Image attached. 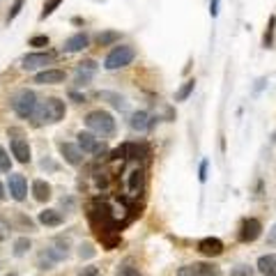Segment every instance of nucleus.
<instances>
[{"label": "nucleus", "instance_id": "4be33fe9", "mask_svg": "<svg viewBox=\"0 0 276 276\" xmlns=\"http://www.w3.org/2000/svg\"><path fill=\"white\" fill-rule=\"evenodd\" d=\"M274 30H276V16L272 14V16H270V26H267V30H265V39H263V44L267 48H272V44H274Z\"/></svg>", "mask_w": 276, "mask_h": 276}, {"label": "nucleus", "instance_id": "58836bf2", "mask_svg": "<svg viewBox=\"0 0 276 276\" xmlns=\"http://www.w3.org/2000/svg\"><path fill=\"white\" fill-rule=\"evenodd\" d=\"M2 198H5V187L0 184V200H2Z\"/></svg>", "mask_w": 276, "mask_h": 276}, {"label": "nucleus", "instance_id": "cd10ccee", "mask_svg": "<svg viewBox=\"0 0 276 276\" xmlns=\"http://www.w3.org/2000/svg\"><path fill=\"white\" fill-rule=\"evenodd\" d=\"M23 5H26V0H14L12 9H9V14H7V21H14L16 16L21 14V9H23Z\"/></svg>", "mask_w": 276, "mask_h": 276}, {"label": "nucleus", "instance_id": "7ed1b4c3", "mask_svg": "<svg viewBox=\"0 0 276 276\" xmlns=\"http://www.w3.org/2000/svg\"><path fill=\"white\" fill-rule=\"evenodd\" d=\"M85 127L97 136H113L115 134V120L106 111H92L85 118Z\"/></svg>", "mask_w": 276, "mask_h": 276}, {"label": "nucleus", "instance_id": "a878e982", "mask_svg": "<svg viewBox=\"0 0 276 276\" xmlns=\"http://www.w3.org/2000/svg\"><path fill=\"white\" fill-rule=\"evenodd\" d=\"M115 276H141V272L136 270L134 265H120V267H118V274Z\"/></svg>", "mask_w": 276, "mask_h": 276}, {"label": "nucleus", "instance_id": "4468645a", "mask_svg": "<svg viewBox=\"0 0 276 276\" xmlns=\"http://www.w3.org/2000/svg\"><path fill=\"white\" fill-rule=\"evenodd\" d=\"M129 124H131V129H134V131L143 134V131H150V129H152V118H150L148 111H136V113L131 115Z\"/></svg>", "mask_w": 276, "mask_h": 276}, {"label": "nucleus", "instance_id": "39448f33", "mask_svg": "<svg viewBox=\"0 0 276 276\" xmlns=\"http://www.w3.org/2000/svg\"><path fill=\"white\" fill-rule=\"evenodd\" d=\"M260 235H263V223L258 219H244L242 226H239V233H237V239L242 244H251Z\"/></svg>", "mask_w": 276, "mask_h": 276}, {"label": "nucleus", "instance_id": "c9c22d12", "mask_svg": "<svg viewBox=\"0 0 276 276\" xmlns=\"http://www.w3.org/2000/svg\"><path fill=\"white\" fill-rule=\"evenodd\" d=\"M219 2H221V0H212V2H209V14H212V16L219 14Z\"/></svg>", "mask_w": 276, "mask_h": 276}, {"label": "nucleus", "instance_id": "f8f14e48", "mask_svg": "<svg viewBox=\"0 0 276 276\" xmlns=\"http://www.w3.org/2000/svg\"><path fill=\"white\" fill-rule=\"evenodd\" d=\"M90 46V37L85 33H76L72 35L65 44H62V51L65 53H79V51H83V48Z\"/></svg>", "mask_w": 276, "mask_h": 276}, {"label": "nucleus", "instance_id": "20e7f679", "mask_svg": "<svg viewBox=\"0 0 276 276\" xmlns=\"http://www.w3.org/2000/svg\"><path fill=\"white\" fill-rule=\"evenodd\" d=\"M136 58V48L131 44H122V46H115L111 53L106 55V60H104V67L108 72H115V69H122L131 65Z\"/></svg>", "mask_w": 276, "mask_h": 276}, {"label": "nucleus", "instance_id": "f257e3e1", "mask_svg": "<svg viewBox=\"0 0 276 276\" xmlns=\"http://www.w3.org/2000/svg\"><path fill=\"white\" fill-rule=\"evenodd\" d=\"M67 113V108H65V101L58 99V97H48L44 99L37 106L33 115V124L35 127H41V124H55V122H60Z\"/></svg>", "mask_w": 276, "mask_h": 276}, {"label": "nucleus", "instance_id": "7c9ffc66", "mask_svg": "<svg viewBox=\"0 0 276 276\" xmlns=\"http://www.w3.org/2000/svg\"><path fill=\"white\" fill-rule=\"evenodd\" d=\"M30 46H35V48L48 46V37L46 35H35V37H30Z\"/></svg>", "mask_w": 276, "mask_h": 276}, {"label": "nucleus", "instance_id": "2eb2a0df", "mask_svg": "<svg viewBox=\"0 0 276 276\" xmlns=\"http://www.w3.org/2000/svg\"><path fill=\"white\" fill-rule=\"evenodd\" d=\"M37 221H39L41 226L55 228V226H60V223L65 221V216H62V212H58V209H44V212H39Z\"/></svg>", "mask_w": 276, "mask_h": 276}, {"label": "nucleus", "instance_id": "b1692460", "mask_svg": "<svg viewBox=\"0 0 276 276\" xmlns=\"http://www.w3.org/2000/svg\"><path fill=\"white\" fill-rule=\"evenodd\" d=\"M28 249H30V239H28V237H21V239H16V242H14V256H16V258L26 256Z\"/></svg>", "mask_w": 276, "mask_h": 276}, {"label": "nucleus", "instance_id": "a211bd4d", "mask_svg": "<svg viewBox=\"0 0 276 276\" xmlns=\"http://www.w3.org/2000/svg\"><path fill=\"white\" fill-rule=\"evenodd\" d=\"M33 196H35V200L46 202L48 198H51V187H48L44 180H35L33 182Z\"/></svg>", "mask_w": 276, "mask_h": 276}, {"label": "nucleus", "instance_id": "0eeeda50", "mask_svg": "<svg viewBox=\"0 0 276 276\" xmlns=\"http://www.w3.org/2000/svg\"><path fill=\"white\" fill-rule=\"evenodd\" d=\"M53 60H55V53H53V51H41V53H30V55H26L21 67L30 72V69L46 67V65H51Z\"/></svg>", "mask_w": 276, "mask_h": 276}, {"label": "nucleus", "instance_id": "6ab92c4d", "mask_svg": "<svg viewBox=\"0 0 276 276\" xmlns=\"http://www.w3.org/2000/svg\"><path fill=\"white\" fill-rule=\"evenodd\" d=\"M143 184H145V173H143L141 168H136L129 173V191L131 194H138L143 189Z\"/></svg>", "mask_w": 276, "mask_h": 276}, {"label": "nucleus", "instance_id": "9b49d317", "mask_svg": "<svg viewBox=\"0 0 276 276\" xmlns=\"http://www.w3.org/2000/svg\"><path fill=\"white\" fill-rule=\"evenodd\" d=\"M198 251L207 258H216V256H221L223 253V242L221 239H216V237H205V239L198 242Z\"/></svg>", "mask_w": 276, "mask_h": 276}, {"label": "nucleus", "instance_id": "e433bc0d", "mask_svg": "<svg viewBox=\"0 0 276 276\" xmlns=\"http://www.w3.org/2000/svg\"><path fill=\"white\" fill-rule=\"evenodd\" d=\"M207 180V161L200 163V182H205Z\"/></svg>", "mask_w": 276, "mask_h": 276}, {"label": "nucleus", "instance_id": "72a5a7b5", "mask_svg": "<svg viewBox=\"0 0 276 276\" xmlns=\"http://www.w3.org/2000/svg\"><path fill=\"white\" fill-rule=\"evenodd\" d=\"M79 276H99V270L90 265V267H83V270L79 272Z\"/></svg>", "mask_w": 276, "mask_h": 276}, {"label": "nucleus", "instance_id": "5701e85b", "mask_svg": "<svg viewBox=\"0 0 276 276\" xmlns=\"http://www.w3.org/2000/svg\"><path fill=\"white\" fill-rule=\"evenodd\" d=\"M99 99H111V104H113L115 108H120V111L127 108V101L122 99V97H118V94H113V92H99Z\"/></svg>", "mask_w": 276, "mask_h": 276}, {"label": "nucleus", "instance_id": "423d86ee", "mask_svg": "<svg viewBox=\"0 0 276 276\" xmlns=\"http://www.w3.org/2000/svg\"><path fill=\"white\" fill-rule=\"evenodd\" d=\"M177 276H223L221 270L212 263H194V265H184L177 270Z\"/></svg>", "mask_w": 276, "mask_h": 276}, {"label": "nucleus", "instance_id": "a19ab883", "mask_svg": "<svg viewBox=\"0 0 276 276\" xmlns=\"http://www.w3.org/2000/svg\"><path fill=\"white\" fill-rule=\"evenodd\" d=\"M7 276H16V274H7Z\"/></svg>", "mask_w": 276, "mask_h": 276}, {"label": "nucleus", "instance_id": "393cba45", "mask_svg": "<svg viewBox=\"0 0 276 276\" xmlns=\"http://www.w3.org/2000/svg\"><path fill=\"white\" fill-rule=\"evenodd\" d=\"M230 276H256V270L249 265H237V267H233Z\"/></svg>", "mask_w": 276, "mask_h": 276}, {"label": "nucleus", "instance_id": "79ce46f5", "mask_svg": "<svg viewBox=\"0 0 276 276\" xmlns=\"http://www.w3.org/2000/svg\"><path fill=\"white\" fill-rule=\"evenodd\" d=\"M274 141H276V134H274Z\"/></svg>", "mask_w": 276, "mask_h": 276}, {"label": "nucleus", "instance_id": "473e14b6", "mask_svg": "<svg viewBox=\"0 0 276 276\" xmlns=\"http://www.w3.org/2000/svg\"><path fill=\"white\" fill-rule=\"evenodd\" d=\"M90 79H92V74H85V72H76V83H79V85H88Z\"/></svg>", "mask_w": 276, "mask_h": 276}, {"label": "nucleus", "instance_id": "f03ea898", "mask_svg": "<svg viewBox=\"0 0 276 276\" xmlns=\"http://www.w3.org/2000/svg\"><path fill=\"white\" fill-rule=\"evenodd\" d=\"M37 106H39V101H37V94L33 92V90H19V92L12 97V108L14 113L19 115V118H23V120H33L35 111H37Z\"/></svg>", "mask_w": 276, "mask_h": 276}, {"label": "nucleus", "instance_id": "ea45409f", "mask_svg": "<svg viewBox=\"0 0 276 276\" xmlns=\"http://www.w3.org/2000/svg\"><path fill=\"white\" fill-rule=\"evenodd\" d=\"M2 237H5V233H2V230H0V239H2Z\"/></svg>", "mask_w": 276, "mask_h": 276}, {"label": "nucleus", "instance_id": "9d476101", "mask_svg": "<svg viewBox=\"0 0 276 276\" xmlns=\"http://www.w3.org/2000/svg\"><path fill=\"white\" fill-rule=\"evenodd\" d=\"M65 79H67V72H62V69H44L35 76V83L37 85H58V83H65Z\"/></svg>", "mask_w": 276, "mask_h": 276}, {"label": "nucleus", "instance_id": "bb28decb", "mask_svg": "<svg viewBox=\"0 0 276 276\" xmlns=\"http://www.w3.org/2000/svg\"><path fill=\"white\" fill-rule=\"evenodd\" d=\"M60 2H62V0H48L46 5H44V9H41V19H46V16H51V14H53L55 9L60 7Z\"/></svg>", "mask_w": 276, "mask_h": 276}, {"label": "nucleus", "instance_id": "c756f323", "mask_svg": "<svg viewBox=\"0 0 276 276\" xmlns=\"http://www.w3.org/2000/svg\"><path fill=\"white\" fill-rule=\"evenodd\" d=\"M76 72L94 74V72H97V62H94V60H83V62H79V69H76Z\"/></svg>", "mask_w": 276, "mask_h": 276}, {"label": "nucleus", "instance_id": "f3484780", "mask_svg": "<svg viewBox=\"0 0 276 276\" xmlns=\"http://www.w3.org/2000/svg\"><path fill=\"white\" fill-rule=\"evenodd\" d=\"M76 138H79V148H81L83 152H97V148H99V143H97L92 131H81Z\"/></svg>", "mask_w": 276, "mask_h": 276}, {"label": "nucleus", "instance_id": "4c0bfd02", "mask_svg": "<svg viewBox=\"0 0 276 276\" xmlns=\"http://www.w3.org/2000/svg\"><path fill=\"white\" fill-rule=\"evenodd\" d=\"M69 97H72L74 101H79V104H81V101H85V97H83V94H79V92H74V90L69 92Z\"/></svg>", "mask_w": 276, "mask_h": 276}, {"label": "nucleus", "instance_id": "c85d7f7f", "mask_svg": "<svg viewBox=\"0 0 276 276\" xmlns=\"http://www.w3.org/2000/svg\"><path fill=\"white\" fill-rule=\"evenodd\" d=\"M9 168H12V161H9L5 148L0 145V170H2V173H9Z\"/></svg>", "mask_w": 276, "mask_h": 276}, {"label": "nucleus", "instance_id": "dca6fc26", "mask_svg": "<svg viewBox=\"0 0 276 276\" xmlns=\"http://www.w3.org/2000/svg\"><path fill=\"white\" fill-rule=\"evenodd\" d=\"M258 272L265 276H276V253L260 256V260H258Z\"/></svg>", "mask_w": 276, "mask_h": 276}, {"label": "nucleus", "instance_id": "aec40b11", "mask_svg": "<svg viewBox=\"0 0 276 276\" xmlns=\"http://www.w3.org/2000/svg\"><path fill=\"white\" fill-rule=\"evenodd\" d=\"M115 41H120V33H115V30H104V33L97 35V44L99 46H111Z\"/></svg>", "mask_w": 276, "mask_h": 276}, {"label": "nucleus", "instance_id": "6e6552de", "mask_svg": "<svg viewBox=\"0 0 276 276\" xmlns=\"http://www.w3.org/2000/svg\"><path fill=\"white\" fill-rule=\"evenodd\" d=\"M7 187H9V194H12L14 200H26V194H28V182L26 177L21 173H9V180H7Z\"/></svg>", "mask_w": 276, "mask_h": 276}, {"label": "nucleus", "instance_id": "412c9836", "mask_svg": "<svg viewBox=\"0 0 276 276\" xmlns=\"http://www.w3.org/2000/svg\"><path fill=\"white\" fill-rule=\"evenodd\" d=\"M194 88H196V81H194V79L184 81L182 85H180V90L175 92V101H187L189 97H191V92H194Z\"/></svg>", "mask_w": 276, "mask_h": 276}, {"label": "nucleus", "instance_id": "f704fd0d", "mask_svg": "<svg viewBox=\"0 0 276 276\" xmlns=\"http://www.w3.org/2000/svg\"><path fill=\"white\" fill-rule=\"evenodd\" d=\"M267 244H272V246H276V223H274V228L267 233Z\"/></svg>", "mask_w": 276, "mask_h": 276}, {"label": "nucleus", "instance_id": "ddd939ff", "mask_svg": "<svg viewBox=\"0 0 276 276\" xmlns=\"http://www.w3.org/2000/svg\"><path fill=\"white\" fill-rule=\"evenodd\" d=\"M9 145H12V155L16 157V161H19V163H28V161H30V145H28L26 138L14 136Z\"/></svg>", "mask_w": 276, "mask_h": 276}, {"label": "nucleus", "instance_id": "1a4fd4ad", "mask_svg": "<svg viewBox=\"0 0 276 276\" xmlns=\"http://www.w3.org/2000/svg\"><path fill=\"white\" fill-rule=\"evenodd\" d=\"M58 150H60L62 159H65L69 166H81L83 163V150L79 148V145H74V143H60Z\"/></svg>", "mask_w": 276, "mask_h": 276}, {"label": "nucleus", "instance_id": "2f4dec72", "mask_svg": "<svg viewBox=\"0 0 276 276\" xmlns=\"http://www.w3.org/2000/svg\"><path fill=\"white\" fill-rule=\"evenodd\" d=\"M79 256L81 258H92L94 256V246L92 244H81V246H79Z\"/></svg>", "mask_w": 276, "mask_h": 276}]
</instances>
